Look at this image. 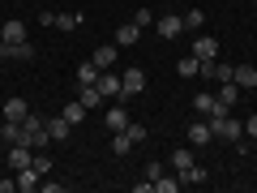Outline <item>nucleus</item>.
Wrapping results in <instances>:
<instances>
[{
  "instance_id": "nucleus-19",
  "label": "nucleus",
  "mask_w": 257,
  "mask_h": 193,
  "mask_svg": "<svg viewBox=\"0 0 257 193\" xmlns=\"http://www.w3.org/2000/svg\"><path fill=\"white\" fill-rule=\"evenodd\" d=\"M47 133H52V142H69V133H73V125H69L64 116H52V120H47Z\"/></svg>"
},
{
  "instance_id": "nucleus-24",
  "label": "nucleus",
  "mask_w": 257,
  "mask_h": 193,
  "mask_svg": "<svg viewBox=\"0 0 257 193\" xmlns=\"http://www.w3.org/2000/svg\"><path fill=\"white\" fill-rule=\"evenodd\" d=\"M180 184H206V167H202V163L184 167V172H180Z\"/></svg>"
},
{
  "instance_id": "nucleus-30",
  "label": "nucleus",
  "mask_w": 257,
  "mask_h": 193,
  "mask_svg": "<svg viewBox=\"0 0 257 193\" xmlns=\"http://www.w3.org/2000/svg\"><path fill=\"white\" fill-rule=\"evenodd\" d=\"M13 60L30 64V60H35V43H13Z\"/></svg>"
},
{
  "instance_id": "nucleus-35",
  "label": "nucleus",
  "mask_w": 257,
  "mask_h": 193,
  "mask_svg": "<svg viewBox=\"0 0 257 193\" xmlns=\"http://www.w3.org/2000/svg\"><path fill=\"white\" fill-rule=\"evenodd\" d=\"M0 60H13V43H5V39H0Z\"/></svg>"
},
{
  "instance_id": "nucleus-1",
  "label": "nucleus",
  "mask_w": 257,
  "mask_h": 193,
  "mask_svg": "<svg viewBox=\"0 0 257 193\" xmlns=\"http://www.w3.org/2000/svg\"><path fill=\"white\" fill-rule=\"evenodd\" d=\"M210 120V129H214V142H231L236 146L240 138H244V120H236L231 112H219V116H206Z\"/></svg>"
},
{
  "instance_id": "nucleus-18",
  "label": "nucleus",
  "mask_w": 257,
  "mask_h": 193,
  "mask_svg": "<svg viewBox=\"0 0 257 193\" xmlns=\"http://www.w3.org/2000/svg\"><path fill=\"white\" fill-rule=\"evenodd\" d=\"M214 99H219L223 108H236V103H240V86L227 77V82H219V94H214Z\"/></svg>"
},
{
  "instance_id": "nucleus-3",
  "label": "nucleus",
  "mask_w": 257,
  "mask_h": 193,
  "mask_svg": "<svg viewBox=\"0 0 257 193\" xmlns=\"http://www.w3.org/2000/svg\"><path fill=\"white\" fill-rule=\"evenodd\" d=\"M155 30H159V39H180L184 35V18H180V13H159Z\"/></svg>"
},
{
  "instance_id": "nucleus-12",
  "label": "nucleus",
  "mask_w": 257,
  "mask_h": 193,
  "mask_svg": "<svg viewBox=\"0 0 257 193\" xmlns=\"http://www.w3.org/2000/svg\"><path fill=\"white\" fill-rule=\"evenodd\" d=\"M231 82H236L240 90H257V69L253 64H236V69H231Z\"/></svg>"
},
{
  "instance_id": "nucleus-22",
  "label": "nucleus",
  "mask_w": 257,
  "mask_h": 193,
  "mask_svg": "<svg viewBox=\"0 0 257 193\" xmlns=\"http://www.w3.org/2000/svg\"><path fill=\"white\" fill-rule=\"evenodd\" d=\"M0 142L18 146V142H22V120H5V125H0Z\"/></svg>"
},
{
  "instance_id": "nucleus-6",
  "label": "nucleus",
  "mask_w": 257,
  "mask_h": 193,
  "mask_svg": "<svg viewBox=\"0 0 257 193\" xmlns=\"http://www.w3.org/2000/svg\"><path fill=\"white\" fill-rule=\"evenodd\" d=\"M189 142H193V146H210V142H214V129H210V120H206V116H197L189 125Z\"/></svg>"
},
{
  "instance_id": "nucleus-17",
  "label": "nucleus",
  "mask_w": 257,
  "mask_h": 193,
  "mask_svg": "<svg viewBox=\"0 0 257 193\" xmlns=\"http://www.w3.org/2000/svg\"><path fill=\"white\" fill-rule=\"evenodd\" d=\"M5 120H26L30 116V108H26V99H22V94H13V99H5Z\"/></svg>"
},
{
  "instance_id": "nucleus-20",
  "label": "nucleus",
  "mask_w": 257,
  "mask_h": 193,
  "mask_svg": "<svg viewBox=\"0 0 257 193\" xmlns=\"http://www.w3.org/2000/svg\"><path fill=\"white\" fill-rule=\"evenodd\" d=\"M193 163H197V155H193L189 146H180V150H172V172H176V176H180L184 167H193Z\"/></svg>"
},
{
  "instance_id": "nucleus-4",
  "label": "nucleus",
  "mask_w": 257,
  "mask_h": 193,
  "mask_svg": "<svg viewBox=\"0 0 257 193\" xmlns=\"http://www.w3.org/2000/svg\"><path fill=\"white\" fill-rule=\"evenodd\" d=\"M193 112H197V116H219V112H231V108H223L210 90H197L193 94Z\"/></svg>"
},
{
  "instance_id": "nucleus-29",
  "label": "nucleus",
  "mask_w": 257,
  "mask_h": 193,
  "mask_svg": "<svg viewBox=\"0 0 257 193\" xmlns=\"http://www.w3.org/2000/svg\"><path fill=\"white\" fill-rule=\"evenodd\" d=\"M56 26L60 30H77L82 26V13H56Z\"/></svg>"
},
{
  "instance_id": "nucleus-25",
  "label": "nucleus",
  "mask_w": 257,
  "mask_h": 193,
  "mask_svg": "<svg viewBox=\"0 0 257 193\" xmlns=\"http://www.w3.org/2000/svg\"><path fill=\"white\" fill-rule=\"evenodd\" d=\"M176 73H180V77H197V73H202V60H197V56H184V60L176 64Z\"/></svg>"
},
{
  "instance_id": "nucleus-2",
  "label": "nucleus",
  "mask_w": 257,
  "mask_h": 193,
  "mask_svg": "<svg viewBox=\"0 0 257 193\" xmlns=\"http://www.w3.org/2000/svg\"><path fill=\"white\" fill-rule=\"evenodd\" d=\"M120 86H124V90H120V103H124V99H133V94H142V90H146V69L128 64L124 73H120Z\"/></svg>"
},
{
  "instance_id": "nucleus-34",
  "label": "nucleus",
  "mask_w": 257,
  "mask_h": 193,
  "mask_svg": "<svg viewBox=\"0 0 257 193\" xmlns=\"http://www.w3.org/2000/svg\"><path fill=\"white\" fill-rule=\"evenodd\" d=\"M159 176H163V163H159V159H150V163H146V180H159Z\"/></svg>"
},
{
  "instance_id": "nucleus-15",
  "label": "nucleus",
  "mask_w": 257,
  "mask_h": 193,
  "mask_svg": "<svg viewBox=\"0 0 257 193\" xmlns=\"http://www.w3.org/2000/svg\"><path fill=\"white\" fill-rule=\"evenodd\" d=\"M193 56H197V60H214V56H219V39L197 35V43H193Z\"/></svg>"
},
{
  "instance_id": "nucleus-7",
  "label": "nucleus",
  "mask_w": 257,
  "mask_h": 193,
  "mask_svg": "<svg viewBox=\"0 0 257 193\" xmlns=\"http://www.w3.org/2000/svg\"><path fill=\"white\" fill-rule=\"evenodd\" d=\"M94 86H99V94H103L107 103H116L120 90H124V86H120V73H111V69H107V73H99V82H94Z\"/></svg>"
},
{
  "instance_id": "nucleus-10",
  "label": "nucleus",
  "mask_w": 257,
  "mask_h": 193,
  "mask_svg": "<svg viewBox=\"0 0 257 193\" xmlns=\"http://www.w3.org/2000/svg\"><path fill=\"white\" fill-rule=\"evenodd\" d=\"M197 77H210V82H227L231 77V64H223L219 56H214V60H202V73Z\"/></svg>"
},
{
  "instance_id": "nucleus-13",
  "label": "nucleus",
  "mask_w": 257,
  "mask_h": 193,
  "mask_svg": "<svg viewBox=\"0 0 257 193\" xmlns=\"http://www.w3.org/2000/svg\"><path fill=\"white\" fill-rule=\"evenodd\" d=\"M13 176H18V193H35L39 180H43V172H39V167H22V172H13Z\"/></svg>"
},
{
  "instance_id": "nucleus-21",
  "label": "nucleus",
  "mask_w": 257,
  "mask_h": 193,
  "mask_svg": "<svg viewBox=\"0 0 257 193\" xmlns=\"http://www.w3.org/2000/svg\"><path fill=\"white\" fill-rule=\"evenodd\" d=\"M94 82H99V64L82 60V64H77V86H94Z\"/></svg>"
},
{
  "instance_id": "nucleus-36",
  "label": "nucleus",
  "mask_w": 257,
  "mask_h": 193,
  "mask_svg": "<svg viewBox=\"0 0 257 193\" xmlns=\"http://www.w3.org/2000/svg\"><path fill=\"white\" fill-rule=\"evenodd\" d=\"M18 189V176H13V180H0V193H13Z\"/></svg>"
},
{
  "instance_id": "nucleus-14",
  "label": "nucleus",
  "mask_w": 257,
  "mask_h": 193,
  "mask_svg": "<svg viewBox=\"0 0 257 193\" xmlns=\"http://www.w3.org/2000/svg\"><path fill=\"white\" fill-rule=\"evenodd\" d=\"M0 39H5V43H26V22L9 18L5 26H0Z\"/></svg>"
},
{
  "instance_id": "nucleus-9",
  "label": "nucleus",
  "mask_w": 257,
  "mask_h": 193,
  "mask_svg": "<svg viewBox=\"0 0 257 193\" xmlns=\"http://www.w3.org/2000/svg\"><path fill=\"white\" fill-rule=\"evenodd\" d=\"M35 163V146H26V142H18V146H9V167L13 172H22V167Z\"/></svg>"
},
{
  "instance_id": "nucleus-8",
  "label": "nucleus",
  "mask_w": 257,
  "mask_h": 193,
  "mask_svg": "<svg viewBox=\"0 0 257 193\" xmlns=\"http://www.w3.org/2000/svg\"><path fill=\"white\" fill-rule=\"evenodd\" d=\"M116 56H120V47H116V43H99L90 60L99 64V73H107V69H116Z\"/></svg>"
},
{
  "instance_id": "nucleus-27",
  "label": "nucleus",
  "mask_w": 257,
  "mask_h": 193,
  "mask_svg": "<svg viewBox=\"0 0 257 193\" xmlns=\"http://www.w3.org/2000/svg\"><path fill=\"white\" fill-rule=\"evenodd\" d=\"M184 184H180V176H159L155 180V193H180Z\"/></svg>"
},
{
  "instance_id": "nucleus-23",
  "label": "nucleus",
  "mask_w": 257,
  "mask_h": 193,
  "mask_svg": "<svg viewBox=\"0 0 257 193\" xmlns=\"http://www.w3.org/2000/svg\"><path fill=\"white\" fill-rule=\"evenodd\" d=\"M60 116L69 120V125H82V120H86V108H82V99H73V103H64V108H60Z\"/></svg>"
},
{
  "instance_id": "nucleus-33",
  "label": "nucleus",
  "mask_w": 257,
  "mask_h": 193,
  "mask_svg": "<svg viewBox=\"0 0 257 193\" xmlns=\"http://www.w3.org/2000/svg\"><path fill=\"white\" fill-rule=\"evenodd\" d=\"M244 138L257 142V112H253V116H244Z\"/></svg>"
},
{
  "instance_id": "nucleus-16",
  "label": "nucleus",
  "mask_w": 257,
  "mask_h": 193,
  "mask_svg": "<svg viewBox=\"0 0 257 193\" xmlns=\"http://www.w3.org/2000/svg\"><path fill=\"white\" fill-rule=\"evenodd\" d=\"M142 39V26L138 22H124V26H116V47H133Z\"/></svg>"
},
{
  "instance_id": "nucleus-5",
  "label": "nucleus",
  "mask_w": 257,
  "mask_h": 193,
  "mask_svg": "<svg viewBox=\"0 0 257 193\" xmlns=\"http://www.w3.org/2000/svg\"><path fill=\"white\" fill-rule=\"evenodd\" d=\"M103 125H107L111 133L128 129V112H124V103H107V108H103Z\"/></svg>"
},
{
  "instance_id": "nucleus-32",
  "label": "nucleus",
  "mask_w": 257,
  "mask_h": 193,
  "mask_svg": "<svg viewBox=\"0 0 257 193\" xmlns=\"http://www.w3.org/2000/svg\"><path fill=\"white\" fill-rule=\"evenodd\" d=\"M133 22L146 30V26H155V13H150V9H138V13H133Z\"/></svg>"
},
{
  "instance_id": "nucleus-28",
  "label": "nucleus",
  "mask_w": 257,
  "mask_h": 193,
  "mask_svg": "<svg viewBox=\"0 0 257 193\" xmlns=\"http://www.w3.org/2000/svg\"><path fill=\"white\" fill-rule=\"evenodd\" d=\"M120 133H128V142H133V146H142V142H146V125H142V120H128V129H120Z\"/></svg>"
},
{
  "instance_id": "nucleus-31",
  "label": "nucleus",
  "mask_w": 257,
  "mask_h": 193,
  "mask_svg": "<svg viewBox=\"0 0 257 193\" xmlns=\"http://www.w3.org/2000/svg\"><path fill=\"white\" fill-rule=\"evenodd\" d=\"M111 150H116V155H128V150H133L128 133H111Z\"/></svg>"
},
{
  "instance_id": "nucleus-26",
  "label": "nucleus",
  "mask_w": 257,
  "mask_h": 193,
  "mask_svg": "<svg viewBox=\"0 0 257 193\" xmlns=\"http://www.w3.org/2000/svg\"><path fill=\"white\" fill-rule=\"evenodd\" d=\"M184 18V30H202L206 26V9H189V13H180Z\"/></svg>"
},
{
  "instance_id": "nucleus-11",
  "label": "nucleus",
  "mask_w": 257,
  "mask_h": 193,
  "mask_svg": "<svg viewBox=\"0 0 257 193\" xmlns=\"http://www.w3.org/2000/svg\"><path fill=\"white\" fill-rule=\"evenodd\" d=\"M77 99H82L86 112H103V108H107V99L99 94V86H77Z\"/></svg>"
}]
</instances>
